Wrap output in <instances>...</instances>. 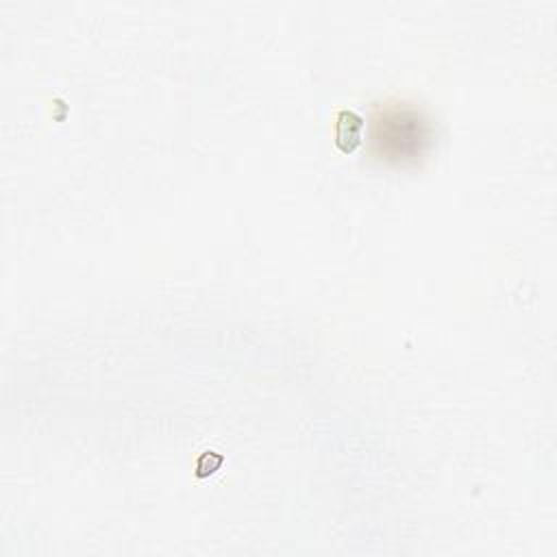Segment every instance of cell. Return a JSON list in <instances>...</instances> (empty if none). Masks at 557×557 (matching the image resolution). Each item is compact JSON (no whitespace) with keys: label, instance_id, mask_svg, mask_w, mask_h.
Instances as JSON below:
<instances>
[{"label":"cell","instance_id":"cell-1","mask_svg":"<svg viewBox=\"0 0 557 557\" xmlns=\"http://www.w3.org/2000/svg\"><path fill=\"white\" fill-rule=\"evenodd\" d=\"M368 131L374 157L389 163H413L424 157L433 141L429 115L407 102H389L374 109Z\"/></svg>","mask_w":557,"mask_h":557},{"label":"cell","instance_id":"cell-2","mask_svg":"<svg viewBox=\"0 0 557 557\" xmlns=\"http://www.w3.org/2000/svg\"><path fill=\"white\" fill-rule=\"evenodd\" d=\"M335 144L342 152H352L361 141L363 117L350 109H342L335 120Z\"/></svg>","mask_w":557,"mask_h":557}]
</instances>
